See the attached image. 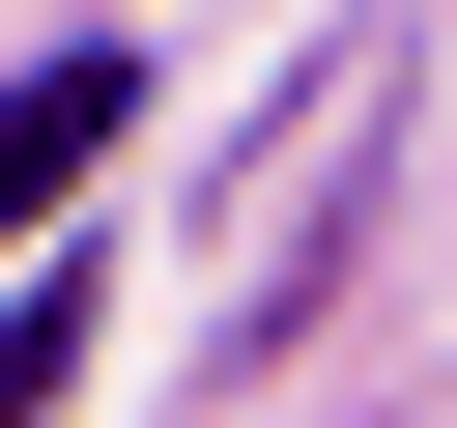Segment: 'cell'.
I'll return each instance as SVG.
<instances>
[{
  "label": "cell",
  "instance_id": "cell-1",
  "mask_svg": "<svg viewBox=\"0 0 457 428\" xmlns=\"http://www.w3.org/2000/svg\"><path fill=\"white\" fill-rule=\"evenodd\" d=\"M114 114H143V57H29V86H0V228H29V200H86V171H114Z\"/></svg>",
  "mask_w": 457,
  "mask_h": 428
},
{
  "label": "cell",
  "instance_id": "cell-2",
  "mask_svg": "<svg viewBox=\"0 0 457 428\" xmlns=\"http://www.w3.org/2000/svg\"><path fill=\"white\" fill-rule=\"evenodd\" d=\"M57 371H86V257H29V314H0V428H57Z\"/></svg>",
  "mask_w": 457,
  "mask_h": 428
}]
</instances>
